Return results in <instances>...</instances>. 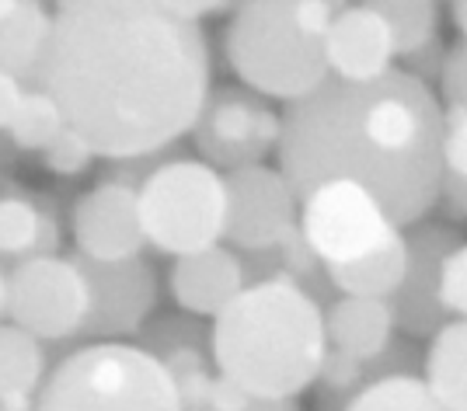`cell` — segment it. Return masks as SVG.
Listing matches in <instances>:
<instances>
[{
  "mask_svg": "<svg viewBox=\"0 0 467 411\" xmlns=\"http://www.w3.org/2000/svg\"><path fill=\"white\" fill-rule=\"evenodd\" d=\"M213 59L202 25L161 0H63L36 87L105 160L164 154L189 137Z\"/></svg>",
  "mask_w": 467,
  "mask_h": 411,
  "instance_id": "6da1fadb",
  "label": "cell"
},
{
  "mask_svg": "<svg viewBox=\"0 0 467 411\" xmlns=\"http://www.w3.org/2000/svg\"><path fill=\"white\" fill-rule=\"evenodd\" d=\"M279 175L304 199L352 181L401 231L436 206L443 175V105L432 87L390 67L384 77H328L279 116Z\"/></svg>",
  "mask_w": 467,
  "mask_h": 411,
  "instance_id": "7a4b0ae2",
  "label": "cell"
},
{
  "mask_svg": "<svg viewBox=\"0 0 467 411\" xmlns=\"http://www.w3.org/2000/svg\"><path fill=\"white\" fill-rule=\"evenodd\" d=\"M328 353L325 311L293 283L244 286L213 317V370L254 401H293Z\"/></svg>",
  "mask_w": 467,
  "mask_h": 411,
  "instance_id": "3957f363",
  "label": "cell"
},
{
  "mask_svg": "<svg viewBox=\"0 0 467 411\" xmlns=\"http://www.w3.org/2000/svg\"><path fill=\"white\" fill-rule=\"evenodd\" d=\"M335 15L328 0H252L237 4L223 28V57L241 87L258 98H307L328 80L325 32Z\"/></svg>",
  "mask_w": 467,
  "mask_h": 411,
  "instance_id": "277c9868",
  "label": "cell"
},
{
  "mask_svg": "<svg viewBox=\"0 0 467 411\" xmlns=\"http://www.w3.org/2000/svg\"><path fill=\"white\" fill-rule=\"evenodd\" d=\"M36 411H185L164 366L133 342H91L46 373Z\"/></svg>",
  "mask_w": 467,
  "mask_h": 411,
  "instance_id": "5b68a950",
  "label": "cell"
},
{
  "mask_svg": "<svg viewBox=\"0 0 467 411\" xmlns=\"http://www.w3.org/2000/svg\"><path fill=\"white\" fill-rule=\"evenodd\" d=\"M140 231L161 255L185 258L216 248L227 223L223 175L199 157H164L137 189Z\"/></svg>",
  "mask_w": 467,
  "mask_h": 411,
  "instance_id": "8992f818",
  "label": "cell"
},
{
  "mask_svg": "<svg viewBox=\"0 0 467 411\" xmlns=\"http://www.w3.org/2000/svg\"><path fill=\"white\" fill-rule=\"evenodd\" d=\"M88 307V279L74 255L21 258L15 269H7V317L39 342L80 334Z\"/></svg>",
  "mask_w": 467,
  "mask_h": 411,
  "instance_id": "52a82bcc",
  "label": "cell"
},
{
  "mask_svg": "<svg viewBox=\"0 0 467 411\" xmlns=\"http://www.w3.org/2000/svg\"><path fill=\"white\" fill-rule=\"evenodd\" d=\"M189 137L202 164L231 175L241 168H254L273 154L279 143V112L248 87H213Z\"/></svg>",
  "mask_w": 467,
  "mask_h": 411,
  "instance_id": "ba28073f",
  "label": "cell"
},
{
  "mask_svg": "<svg viewBox=\"0 0 467 411\" xmlns=\"http://www.w3.org/2000/svg\"><path fill=\"white\" fill-rule=\"evenodd\" d=\"M296 227L325 269L359 262L384 248L394 234H401L377 206V199L352 181H328L314 189L300 202Z\"/></svg>",
  "mask_w": 467,
  "mask_h": 411,
  "instance_id": "9c48e42d",
  "label": "cell"
},
{
  "mask_svg": "<svg viewBox=\"0 0 467 411\" xmlns=\"http://www.w3.org/2000/svg\"><path fill=\"white\" fill-rule=\"evenodd\" d=\"M227 185V223L223 241L237 255L273 252L300 220V199L293 196L279 168L254 164L223 175Z\"/></svg>",
  "mask_w": 467,
  "mask_h": 411,
  "instance_id": "30bf717a",
  "label": "cell"
},
{
  "mask_svg": "<svg viewBox=\"0 0 467 411\" xmlns=\"http://www.w3.org/2000/svg\"><path fill=\"white\" fill-rule=\"evenodd\" d=\"M78 265L88 279V300H91L80 334L95 342H122L147 328L157 307V272L147 258L140 255L126 262L78 258Z\"/></svg>",
  "mask_w": 467,
  "mask_h": 411,
  "instance_id": "8fae6325",
  "label": "cell"
},
{
  "mask_svg": "<svg viewBox=\"0 0 467 411\" xmlns=\"http://www.w3.org/2000/svg\"><path fill=\"white\" fill-rule=\"evenodd\" d=\"M401 237L409 248V265L388 307L394 317V332L419 342L432 338L450 321L440 303V269L450 252L461 248V234L447 223H415Z\"/></svg>",
  "mask_w": 467,
  "mask_h": 411,
  "instance_id": "7c38bea8",
  "label": "cell"
},
{
  "mask_svg": "<svg viewBox=\"0 0 467 411\" xmlns=\"http://www.w3.org/2000/svg\"><path fill=\"white\" fill-rule=\"evenodd\" d=\"M70 234L84 262H126L147 248L140 231L137 189L101 178L91 192L74 202Z\"/></svg>",
  "mask_w": 467,
  "mask_h": 411,
  "instance_id": "4fadbf2b",
  "label": "cell"
},
{
  "mask_svg": "<svg viewBox=\"0 0 467 411\" xmlns=\"http://www.w3.org/2000/svg\"><path fill=\"white\" fill-rule=\"evenodd\" d=\"M140 349L150 353L171 376L178 401L185 411L206 408V394L213 387V355H210V328L199 317H161L140 332Z\"/></svg>",
  "mask_w": 467,
  "mask_h": 411,
  "instance_id": "5bb4252c",
  "label": "cell"
},
{
  "mask_svg": "<svg viewBox=\"0 0 467 411\" xmlns=\"http://www.w3.org/2000/svg\"><path fill=\"white\" fill-rule=\"evenodd\" d=\"M394 59L390 32L373 4H335L325 32V63L328 77L373 80L384 77Z\"/></svg>",
  "mask_w": 467,
  "mask_h": 411,
  "instance_id": "9a60e30c",
  "label": "cell"
},
{
  "mask_svg": "<svg viewBox=\"0 0 467 411\" xmlns=\"http://www.w3.org/2000/svg\"><path fill=\"white\" fill-rule=\"evenodd\" d=\"M168 290L189 317H216L244 290L241 255L216 244L199 255L175 258V265L168 272Z\"/></svg>",
  "mask_w": 467,
  "mask_h": 411,
  "instance_id": "2e32d148",
  "label": "cell"
},
{
  "mask_svg": "<svg viewBox=\"0 0 467 411\" xmlns=\"http://www.w3.org/2000/svg\"><path fill=\"white\" fill-rule=\"evenodd\" d=\"M325 338L328 349L370 363L394 342V317L388 300H356L335 296L325 311Z\"/></svg>",
  "mask_w": 467,
  "mask_h": 411,
  "instance_id": "e0dca14e",
  "label": "cell"
},
{
  "mask_svg": "<svg viewBox=\"0 0 467 411\" xmlns=\"http://www.w3.org/2000/svg\"><path fill=\"white\" fill-rule=\"evenodd\" d=\"M49 36L53 7L39 0H15V7L0 18V74L15 77L25 87H36Z\"/></svg>",
  "mask_w": 467,
  "mask_h": 411,
  "instance_id": "ac0fdd59",
  "label": "cell"
},
{
  "mask_svg": "<svg viewBox=\"0 0 467 411\" xmlns=\"http://www.w3.org/2000/svg\"><path fill=\"white\" fill-rule=\"evenodd\" d=\"M36 255H59L57 206L21 189L0 192V258Z\"/></svg>",
  "mask_w": 467,
  "mask_h": 411,
  "instance_id": "d6986e66",
  "label": "cell"
},
{
  "mask_svg": "<svg viewBox=\"0 0 467 411\" xmlns=\"http://www.w3.org/2000/svg\"><path fill=\"white\" fill-rule=\"evenodd\" d=\"M405 265H409V248L405 237L394 234L377 248L373 255L349 262V265H328L325 279H328L335 296H356V300H390L394 290L405 279Z\"/></svg>",
  "mask_w": 467,
  "mask_h": 411,
  "instance_id": "ffe728a7",
  "label": "cell"
},
{
  "mask_svg": "<svg viewBox=\"0 0 467 411\" xmlns=\"http://www.w3.org/2000/svg\"><path fill=\"white\" fill-rule=\"evenodd\" d=\"M422 380L450 411H467V321H447L422 353Z\"/></svg>",
  "mask_w": 467,
  "mask_h": 411,
  "instance_id": "44dd1931",
  "label": "cell"
},
{
  "mask_svg": "<svg viewBox=\"0 0 467 411\" xmlns=\"http://www.w3.org/2000/svg\"><path fill=\"white\" fill-rule=\"evenodd\" d=\"M46 373H49V359L39 338L15 328L11 321L0 324V401L39 394Z\"/></svg>",
  "mask_w": 467,
  "mask_h": 411,
  "instance_id": "7402d4cb",
  "label": "cell"
},
{
  "mask_svg": "<svg viewBox=\"0 0 467 411\" xmlns=\"http://www.w3.org/2000/svg\"><path fill=\"white\" fill-rule=\"evenodd\" d=\"M373 11L388 25L394 57H409L436 39L440 4L432 0H373Z\"/></svg>",
  "mask_w": 467,
  "mask_h": 411,
  "instance_id": "603a6c76",
  "label": "cell"
},
{
  "mask_svg": "<svg viewBox=\"0 0 467 411\" xmlns=\"http://www.w3.org/2000/svg\"><path fill=\"white\" fill-rule=\"evenodd\" d=\"M67 129V116L59 112V105L42 87H25L18 112L7 126V139L15 150H28V154H42L53 139Z\"/></svg>",
  "mask_w": 467,
  "mask_h": 411,
  "instance_id": "cb8c5ba5",
  "label": "cell"
},
{
  "mask_svg": "<svg viewBox=\"0 0 467 411\" xmlns=\"http://www.w3.org/2000/svg\"><path fill=\"white\" fill-rule=\"evenodd\" d=\"M346 411H450L443 408L422 376H388L352 394Z\"/></svg>",
  "mask_w": 467,
  "mask_h": 411,
  "instance_id": "d4e9b609",
  "label": "cell"
},
{
  "mask_svg": "<svg viewBox=\"0 0 467 411\" xmlns=\"http://www.w3.org/2000/svg\"><path fill=\"white\" fill-rule=\"evenodd\" d=\"M314 384H321V394L338 397V401L349 405L352 394H359L367 387V363L338 353V349H328L325 359H321V370H317V380H314Z\"/></svg>",
  "mask_w": 467,
  "mask_h": 411,
  "instance_id": "484cf974",
  "label": "cell"
},
{
  "mask_svg": "<svg viewBox=\"0 0 467 411\" xmlns=\"http://www.w3.org/2000/svg\"><path fill=\"white\" fill-rule=\"evenodd\" d=\"M42 164H46V171H53V175L74 178V175H84V171L95 164V150L84 143V137H78V133L67 126V129L42 150Z\"/></svg>",
  "mask_w": 467,
  "mask_h": 411,
  "instance_id": "4316f807",
  "label": "cell"
},
{
  "mask_svg": "<svg viewBox=\"0 0 467 411\" xmlns=\"http://www.w3.org/2000/svg\"><path fill=\"white\" fill-rule=\"evenodd\" d=\"M440 303L450 321H467V244L453 248L440 269Z\"/></svg>",
  "mask_w": 467,
  "mask_h": 411,
  "instance_id": "83f0119b",
  "label": "cell"
},
{
  "mask_svg": "<svg viewBox=\"0 0 467 411\" xmlns=\"http://www.w3.org/2000/svg\"><path fill=\"white\" fill-rule=\"evenodd\" d=\"M443 171L467 178V105H443Z\"/></svg>",
  "mask_w": 467,
  "mask_h": 411,
  "instance_id": "f1b7e54d",
  "label": "cell"
},
{
  "mask_svg": "<svg viewBox=\"0 0 467 411\" xmlns=\"http://www.w3.org/2000/svg\"><path fill=\"white\" fill-rule=\"evenodd\" d=\"M443 63H447V46H443V39L436 36V39L426 42L422 49H415V53H409V57H401V67H398V70H405L409 77H415L419 84H426L429 87V80H440Z\"/></svg>",
  "mask_w": 467,
  "mask_h": 411,
  "instance_id": "f546056e",
  "label": "cell"
},
{
  "mask_svg": "<svg viewBox=\"0 0 467 411\" xmlns=\"http://www.w3.org/2000/svg\"><path fill=\"white\" fill-rule=\"evenodd\" d=\"M440 91L447 105H467V42L461 39L457 46L447 49V63L440 74Z\"/></svg>",
  "mask_w": 467,
  "mask_h": 411,
  "instance_id": "4dcf8cb0",
  "label": "cell"
},
{
  "mask_svg": "<svg viewBox=\"0 0 467 411\" xmlns=\"http://www.w3.org/2000/svg\"><path fill=\"white\" fill-rule=\"evenodd\" d=\"M252 405H254L252 394H244L237 384H231L227 376L216 373L213 387L206 394V408L202 411H244V408H252Z\"/></svg>",
  "mask_w": 467,
  "mask_h": 411,
  "instance_id": "1f68e13d",
  "label": "cell"
},
{
  "mask_svg": "<svg viewBox=\"0 0 467 411\" xmlns=\"http://www.w3.org/2000/svg\"><path fill=\"white\" fill-rule=\"evenodd\" d=\"M436 206H443L447 216L467 220V178L443 171L440 175V189H436Z\"/></svg>",
  "mask_w": 467,
  "mask_h": 411,
  "instance_id": "d6a6232c",
  "label": "cell"
},
{
  "mask_svg": "<svg viewBox=\"0 0 467 411\" xmlns=\"http://www.w3.org/2000/svg\"><path fill=\"white\" fill-rule=\"evenodd\" d=\"M21 98H25V84H18L15 77L0 74V133H7L11 118L18 112Z\"/></svg>",
  "mask_w": 467,
  "mask_h": 411,
  "instance_id": "836d02e7",
  "label": "cell"
},
{
  "mask_svg": "<svg viewBox=\"0 0 467 411\" xmlns=\"http://www.w3.org/2000/svg\"><path fill=\"white\" fill-rule=\"evenodd\" d=\"M36 401H39V394H21V397H7V401H0V411H36Z\"/></svg>",
  "mask_w": 467,
  "mask_h": 411,
  "instance_id": "e575fe53",
  "label": "cell"
},
{
  "mask_svg": "<svg viewBox=\"0 0 467 411\" xmlns=\"http://www.w3.org/2000/svg\"><path fill=\"white\" fill-rule=\"evenodd\" d=\"M244 411H300V408H296V401H254L252 408Z\"/></svg>",
  "mask_w": 467,
  "mask_h": 411,
  "instance_id": "d590c367",
  "label": "cell"
},
{
  "mask_svg": "<svg viewBox=\"0 0 467 411\" xmlns=\"http://www.w3.org/2000/svg\"><path fill=\"white\" fill-rule=\"evenodd\" d=\"M450 18H453V25L461 28V36H464V42H467V0H457V4L450 7Z\"/></svg>",
  "mask_w": 467,
  "mask_h": 411,
  "instance_id": "8d00e7d4",
  "label": "cell"
},
{
  "mask_svg": "<svg viewBox=\"0 0 467 411\" xmlns=\"http://www.w3.org/2000/svg\"><path fill=\"white\" fill-rule=\"evenodd\" d=\"M7 317V269L0 265V324Z\"/></svg>",
  "mask_w": 467,
  "mask_h": 411,
  "instance_id": "74e56055",
  "label": "cell"
},
{
  "mask_svg": "<svg viewBox=\"0 0 467 411\" xmlns=\"http://www.w3.org/2000/svg\"><path fill=\"white\" fill-rule=\"evenodd\" d=\"M11 7H15V0H0V18H4V15L11 11Z\"/></svg>",
  "mask_w": 467,
  "mask_h": 411,
  "instance_id": "f35d334b",
  "label": "cell"
}]
</instances>
